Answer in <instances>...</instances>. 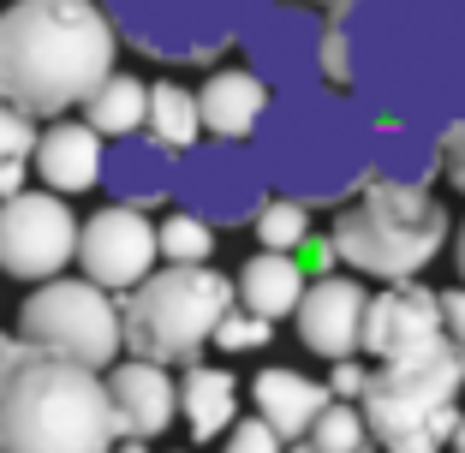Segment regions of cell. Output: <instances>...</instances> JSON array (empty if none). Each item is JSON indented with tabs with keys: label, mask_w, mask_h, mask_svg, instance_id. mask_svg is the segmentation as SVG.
<instances>
[{
	"label": "cell",
	"mask_w": 465,
	"mask_h": 453,
	"mask_svg": "<svg viewBox=\"0 0 465 453\" xmlns=\"http://www.w3.org/2000/svg\"><path fill=\"white\" fill-rule=\"evenodd\" d=\"M78 251V221H72L60 192H25L0 197V275L13 281H54L66 275Z\"/></svg>",
	"instance_id": "obj_11"
},
{
	"label": "cell",
	"mask_w": 465,
	"mask_h": 453,
	"mask_svg": "<svg viewBox=\"0 0 465 453\" xmlns=\"http://www.w3.org/2000/svg\"><path fill=\"white\" fill-rule=\"evenodd\" d=\"M78 108H84V125H90V132H102V138H132V132H143V113H150V84L125 78V72H108Z\"/></svg>",
	"instance_id": "obj_23"
},
{
	"label": "cell",
	"mask_w": 465,
	"mask_h": 453,
	"mask_svg": "<svg viewBox=\"0 0 465 453\" xmlns=\"http://www.w3.org/2000/svg\"><path fill=\"white\" fill-rule=\"evenodd\" d=\"M18 340L60 352L72 364H90V370H108L120 358V304L96 281H36V292L18 304Z\"/></svg>",
	"instance_id": "obj_9"
},
{
	"label": "cell",
	"mask_w": 465,
	"mask_h": 453,
	"mask_svg": "<svg viewBox=\"0 0 465 453\" xmlns=\"http://www.w3.org/2000/svg\"><path fill=\"white\" fill-rule=\"evenodd\" d=\"M370 292L346 275H322L311 292H299L292 316H299V340L322 358H352L358 352V322H364Z\"/></svg>",
	"instance_id": "obj_16"
},
{
	"label": "cell",
	"mask_w": 465,
	"mask_h": 453,
	"mask_svg": "<svg viewBox=\"0 0 465 453\" xmlns=\"http://www.w3.org/2000/svg\"><path fill=\"white\" fill-rule=\"evenodd\" d=\"M453 262H460V275H465V221H460V239H453Z\"/></svg>",
	"instance_id": "obj_37"
},
{
	"label": "cell",
	"mask_w": 465,
	"mask_h": 453,
	"mask_svg": "<svg viewBox=\"0 0 465 453\" xmlns=\"http://www.w3.org/2000/svg\"><path fill=\"white\" fill-rule=\"evenodd\" d=\"M102 132H90L84 120H60L48 132H36L30 143V162H36V179L60 197H78V192H96L102 185Z\"/></svg>",
	"instance_id": "obj_18"
},
{
	"label": "cell",
	"mask_w": 465,
	"mask_h": 453,
	"mask_svg": "<svg viewBox=\"0 0 465 453\" xmlns=\"http://www.w3.org/2000/svg\"><path fill=\"white\" fill-rule=\"evenodd\" d=\"M221 453H281V436H274L262 418H232L227 424V448Z\"/></svg>",
	"instance_id": "obj_30"
},
{
	"label": "cell",
	"mask_w": 465,
	"mask_h": 453,
	"mask_svg": "<svg viewBox=\"0 0 465 453\" xmlns=\"http://www.w3.org/2000/svg\"><path fill=\"white\" fill-rule=\"evenodd\" d=\"M209 340H215L221 352H257V346L274 340V322H269V316H257V310H227L215 322V334H209Z\"/></svg>",
	"instance_id": "obj_29"
},
{
	"label": "cell",
	"mask_w": 465,
	"mask_h": 453,
	"mask_svg": "<svg viewBox=\"0 0 465 453\" xmlns=\"http://www.w3.org/2000/svg\"><path fill=\"white\" fill-rule=\"evenodd\" d=\"M322 42H329V18L316 6L262 0L245 36H239V48L251 54V72L269 90H299V84H329L322 78Z\"/></svg>",
	"instance_id": "obj_12"
},
{
	"label": "cell",
	"mask_w": 465,
	"mask_h": 453,
	"mask_svg": "<svg viewBox=\"0 0 465 453\" xmlns=\"http://www.w3.org/2000/svg\"><path fill=\"white\" fill-rule=\"evenodd\" d=\"M460 394H465V346L448 329L424 346L382 358L364 370L358 388V412L364 429L388 453H441L460 424Z\"/></svg>",
	"instance_id": "obj_5"
},
{
	"label": "cell",
	"mask_w": 465,
	"mask_h": 453,
	"mask_svg": "<svg viewBox=\"0 0 465 453\" xmlns=\"http://www.w3.org/2000/svg\"><path fill=\"white\" fill-rule=\"evenodd\" d=\"M251 399H257V418L281 441H304L311 424H316V412H322L334 394L322 382H311V376H299V370H257Z\"/></svg>",
	"instance_id": "obj_20"
},
{
	"label": "cell",
	"mask_w": 465,
	"mask_h": 453,
	"mask_svg": "<svg viewBox=\"0 0 465 453\" xmlns=\"http://www.w3.org/2000/svg\"><path fill=\"white\" fill-rule=\"evenodd\" d=\"M179 418L192 429V441H215L227 436V424L239 418V382L215 364H185V382H179Z\"/></svg>",
	"instance_id": "obj_21"
},
{
	"label": "cell",
	"mask_w": 465,
	"mask_h": 453,
	"mask_svg": "<svg viewBox=\"0 0 465 453\" xmlns=\"http://www.w3.org/2000/svg\"><path fill=\"white\" fill-rule=\"evenodd\" d=\"M114 36L162 66H203L227 54L262 0H96Z\"/></svg>",
	"instance_id": "obj_8"
},
{
	"label": "cell",
	"mask_w": 465,
	"mask_h": 453,
	"mask_svg": "<svg viewBox=\"0 0 465 453\" xmlns=\"http://www.w3.org/2000/svg\"><path fill=\"white\" fill-rule=\"evenodd\" d=\"M358 388H364V370H358L352 358H334V376H329V394H334V399H358Z\"/></svg>",
	"instance_id": "obj_32"
},
{
	"label": "cell",
	"mask_w": 465,
	"mask_h": 453,
	"mask_svg": "<svg viewBox=\"0 0 465 453\" xmlns=\"http://www.w3.org/2000/svg\"><path fill=\"white\" fill-rule=\"evenodd\" d=\"M441 173H448V179H453V192L465 197V132L441 143Z\"/></svg>",
	"instance_id": "obj_35"
},
{
	"label": "cell",
	"mask_w": 465,
	"mask_h": 453,
	"mask_svg": "<svg viewBox=\"0 0 465 453\" xmlns=\"http://www.w3.org/2000/svg\"><path fill=\"white\" fill-rule=\"evenodd\" d=\"M173 162L179 150L132 132V138H114V150H102V185L114 192V203H132V209L167 203L173 197Z\"/></svg>",
	"instance_id": "obj_17"
},
{
	"label": "cell",
	"mask_w": 465,
	"mask_h": 453,
	"mask_svg": "<svg viewBox=\"0 0 465 453\" xmlns=\"http://www.w3.org/2000/svg\"><path fill=\"white\" fill-rule=\"evenodd\" d=\"M18 185H25V162H6L0 155V197H13Z\"/></svg>",
	"instance_id": "obj_36"
},
{
	"label": "cell",
	"mask_w": 465,
	"mask_h": 453,
	"mask_svg": "<svg viewBox=\"0 0 465 453\" xmlns=\"http://www.w3.org/2000/svg\"><path fill=\"white\" fill-rule=\"evenodd\" d=\"M436 304H441V329L465 346V287L460 292H436Z\"/></svg>",
	"instance_id": "obj_33"
},
{
	"label": "cell",
	"mask_w": 465,
	"mask_h": 453,
	"mask_svg": "<svg viewBox=\"0 0 465 453\" xmlns=\"http://www.w3.org/2000/svg\"><path fill=\"white\" fill-rule=\"evenodd\" d=\"M173 197L185 215L209 221V227H251V215L269 197V179H262L257 155L245 150V138H215L179 150Z\"/></svg>",
	"instance_id": "obj_10"
},
{
	"label": "cell",
	"mask_w": 465,
	"mask_h": 453,
	"mask_svg": "<svg viewBox=\"0 0 465 453\" xmlns=\"http://www.w3.org/2000/svg\"><path fill=\"white\" fill-rule=\"evenodd\" d=\"M322 18V78L370 120L436 143L465 132V0H346Z\"/></svg>",
	"instance_id": "obj_1"
},
{
	"label": "cell",
	"mask_w": 465,
	"mask_h": 453,
	"mask_svg": "<svg viewBox=\"0 0 465 453\" xmlns=\"http://www.w3.org/2000/svg\"><path fill=\"white\" fill-rule=\"evenodd\" d=\"M304 292V269L292 251H257V257L239 269V281H232V299L245 304V310L257 316H292V304H299Z\"/></svg>",
	"instance_id": "obj_22"
},
{
	"label": "cell",
	"mask_w": 465,
	"mask_h": 453,
	"mask_svg": "<svg viewBox=\"0 0 465 453\" xmlns=\"http://www.w3.org/2000/svg\"><path fill=\"white\" fill-rule=\"evenodd\" d=\"M108 382L90 364L0 334V453H114Z\"/></svg>",
	"instance_id": "obj_4"
},
{
	"label": "cell",
	"mask_w": 465,
	"mask_h": 453,
	"mask_svg": "<svg viewBox=\"0 0 465 453\" xmlns=\"http://www.w3.org/2000/svg\"><path fill=\"white\" fill-rule=\"evenodd\" d=\"M251 138H257L251 155H257L269 192L304 209L346 203L376 167V120L341 84H299V90L269 96Z\"/></svg>",
	"instance_id": "obj_2"
},
{
	"label": "cell",
	"mask_w": 465,
	"mask_h": 453,
	"mask_svg": "<svg viewBox=\"0 0 465 453\" xmlns=\"http://www.w3.org/2000/svg\"><path fill=\"white\" fill-rule=\"evenodd\" d=\"M292 453H316V448H311V441H299V448H292Z\"/></svg>",
	"instance_id": "obj_40"
},
{
	"label": "cell",
	"mask_w": 465,
	"mask_h": 453,
	"mask_svg": "<svg viewBox=\"0 0 465 453\" xmlns=\"http://www.w3.org/2000/svg\"><path fill=\"white\" fill-rule=\"evenodd\" d=\"M299 6H329V13H334V6H346V0H299Z\"/></svg>",
	"instance_id": "obj_39"
},
{
	"label": "cell",
	"mask_w": 465,
	"mask_h": 453,
	"mask_svg": "<svg viewBox=\"0 0 465 453\" xmlns=\"http://www.w3.org/2000/svg\"><path fill=\"white\" fill-rule=\"evenodd\" d=\"M251 233L262 251H299L311 233V209L292 203V197H262V209L251 215Z\"/></svg>",
	"instance_id": "obj_26"
},
{
	"label": "cell",
	"mask_w": 465,
	"mask_h": 453,
	"mask_svg": "<svg viewBox=\"0 0 465 453\" xmlns=\"http://www.w3.org/2000/svg\"><path fill=\"white\" fill-rule=\"evenodd\" d=\"M232 310V281L209 262H167L125 287L120 304V346L150 364H192L209 346L215 322Z\"/></svg>",
	"instance_id": "obj_7"
},
{
	"label": "cell",
	"mask_w": 465,
	"mask_h": 453,
	"mask_svg": "<svg viewBox=\"0 0 465 453\" xmlns=\"http://www.w3.org/2000/svg\"><path fill=\"white\" fill-rule=\"evenodd\" d=\"M78 269L108 292H125L155 269V221L132 203H108L90 221H78Z\"/></svg>",
	"instance_id": "obj_13"
},
{
	"label": "cell",
	"mask_w": 465,
	"mask_h": 453,
	"mask_svg": "<svg viewBox=\"0 0 465 453\" xmlns=\"http://www.w3.org/2000/svg\"><path fill=\"white\" fill-rule=\"evenodd\" d=\"M155 257H167V262H209L215 257V227L179 209V215L155 221Z\"/></svg>",
	"instance_id": "obj_27"
},
{
	"label": "cell",
	"mask_w": 465,
	"mask_h": 453,
	"mask_svg": "<svg viewBox=\"0 0 465 453\" xmlns=\"http://www.w3.org/2000/svg\"><path fill=\"white\" fill-rule=\"evenodd\" d=\"M292 257H299V269H311V275H322L329 262H341V257H334V245H329V239H311V233H304V245L292 251Z\"/></svg>",
	"instance_id": "obj_34"
},
{
	"label": "cell",
	"mask_w": 465,
	"mask_h": 453,
	"mask_svg": "<svg viewBox=\"0 0 465 453\" xmlns=\"http://www.w3.org/2000/svg\"><path fill=\"white\" fill-rule=\"evenodd\" d=\"M358 453H364V448H358Z\"/></svg>",
	"instance_id": "obj_41"
},
{
	"label": "cell",
	"mask_w": 465,
	"mask_h": 453,
	"mask_svg": "<svg viewBox=\"0 0 465 453\" xmlns=\"http://www.w3.org/2000/svg\"><path fill=\"white\" fill-rule=\"evenodd\" d=\"M436 167H441V143L430 132L376 120V167H370V179H411V185H424V179H436Z\"/></svg>",
	"instance_id": "obj_24"
},
{
	"label": "cell",
	"mask_w": 465,
	"mask_h": 453,
	"mask_svg": "<svg viewBox=\"0 0 465 453\" xmlns=\"http://www.w3.org/2000/svg\"><path fill=\"white\" fill-rule=\"evenodd\" d=\"M448 441H453V453H465V418L453 424V436H448Z\"/></svg>",
	"instance_id": "obj_38"
},
{
	"label": "cell",
	"mask_w": 465,
	"mask_h": 453,
	"mask_svg": "<svg viewBox=\"0 0 465 453\" xmlns=\"http://www.w3.org/2000/svg\"><path fill=\"white\" fill-rule=\"evenodd\" d=\"M108 406H114V429H120V436L155 441L179 418V382L162 364H150V358H125L120 370L108 376Z\"/></svg>",
	"instance_id": "obj_15"
},
{
	"label": "cell",
	"mask_w": 465,
	"mask_h": 453,
	"mask_svg": "<svg viewBox=\"0 0 465 453\" xmlns=\"http://www.w3.org/2000/svg\"><path fill=\"white\" fill-rule=\"evenodd\" d=\"M192 96H197V120H203L209 138H251V125L262 120L274 90L245 66V72H215V78H203V90H192Z\"/></svg>",
	"instance_id": "obj_19"
},
{
	"label": "cell",
	"mask_w": 465,
	"mask_h": 453,
	"mask_svg": "<svg viewBox=\"0 0 465 453\" xmlns=\"http://www.w3.org/2000/svg\"><path fill=\"white\" fill-rule=\"evenodd\" d=\"M143 138L167 143V150H192V143L203 138V120H197V96L185 90V84H150Z\"/></svg>",
	"instance_id": "obj_25"
},
{
	"label": "cell",
	"mask_w": 465,
	"mask_h": 453,
	"mask_svg": "<svg viewBox=\"0 0 465 453\" xmlns=\"http://www.w3.org/2000/svg\"><path fill=\"white\" fill-rule=\"evenodd\" d=\"M114 54L120 36L96 0H13L0 13V102L54 120L108 78Z\"/></svg>",
	"instance_id": "obj_3"
},
{
	"label": "cell",
	"mask_w": 465,
	"mask_h": 453,
	"mask_svg": "<svg viewBox=\"0 0 465 453\" xmlns=\"http://www.w3.org/2000/svg\"><path fill=\"white\" fill-rule=\"evenodd\" d=\"M441 334V304L424 281H388V292L364 299V322H358V346L370 358H394L406 346H424Z\"/></svg>",
	"instance_id": "obj_14"
},
{
	"label": "cell",
	"mask_w": 465,
	"mask_h": 453,
	"mask_svg": "<svg viewBox=\"0 0 465 453\" xmlns=\"http://www.w3.org/2000/svg\"><path fill=\"white\" fill-rule=\"evenodd\" d=\"M334 257L376 281H418L448 245V203L411 179H364L358 203L341 209L329 233Z\"/></svg>",
	"instance_id": "obj_6"
},
{
	"label": "cell",
	"mask_w": 465,
	"mask_h": 453,
	"mask_svg": "<svg viewBox=\"0 0 465 453\" xmlns=\"http://www.w3.org/2000/svg\"><path fill=\"white\" fill-rule=\"evenodd\" d=\"M364 412H358L352 399H329V406H322V412H316V424H311V448L316 453H358L364 448Z\"/></svg>",
	"instance_id": "obj_28"
},
{
	"label": "cell",
	"mask_w": 465,
	"mask_h": 453,
	"mask_svg": "<svg viewBox=\"0 0 465 453\" xmlns=\"http://www.w3.org/2000/svg\"><path fill=\"white\" fill-rule=\"evenodd\" d=\"M30 143H36V120H25V113H13L0 102V155L6 162H30Z\"/></svg>",
	"instance_id": "obj_31"
}]
</instances>
